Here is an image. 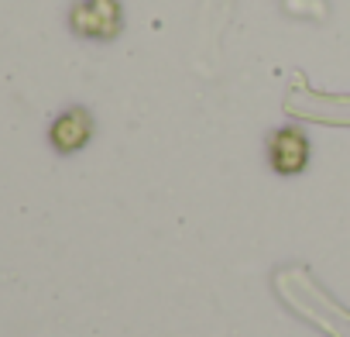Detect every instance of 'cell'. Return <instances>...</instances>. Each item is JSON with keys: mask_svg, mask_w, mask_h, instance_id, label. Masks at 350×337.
<instances>
[{"mask_svg": "<svg viewBox=\"0 0 350 337\" xmlns=\"http://www.w3.org/2000/svg\"><path fill=\"white\" fill-rule=\"evenodd\" d=\"M69 32L83 42H113L124 32L120 0H76L69 8Z\"/></svg>", "mask_w": 350, "mask_h": 337, "instance_id": "cell-1", "label": "cell"}, {"mask_svg": "<svg viewBox=\"0 0 350 337\" xmlns=\"http://www.w3.org/2000/svg\"><path fill=\"white\" fill-rule=\"evenodd\" d=\"M268 162L278 176H299L309 165V138L299 127H278L268 141Z\"/></svg>", "mask_w": 350, "mask_h": 337, "instance_id": "cell-2", "label": "cell"}, {"mask_svg": "<svg viewBox=\"0 0 350 337\" xmlns=\"http://www.w3.org/2000/svg\"><path fill=\"white\" fill-rule=\"evenodd\" d=\"M90 138H93V114H90L86 107H69V110H62V114L52 121V127H49V141H52V148H55L59 155H76V151H83V148L90 145Z\"/></svg>", "mask_w": 350, "mask_h": 337, "instance_id": "cell-3", "label": "cell"}]
</instances>
